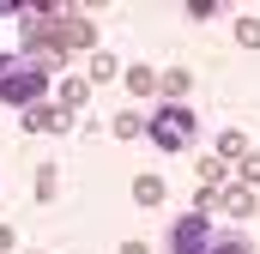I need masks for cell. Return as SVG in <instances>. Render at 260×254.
Returning a JSON list of instances; mask_svg holds the SVG:
<instances>
[{
  "mask_svg": "<svg viewBox=\"0 0 260 254\" xmlns=\"http://www.w3.org/2000/svg\"><path fill=\"white\" fill-rule=\"evenodd\" d=\"M206 254H254V248H248L242 236H212V248H206Z\"/></svg>",
  "mask_w": 260,
  "mask_h": 254,
  "instance_id": "15",
  "label": "cell"
},
{
  "mask_svg": "<svg viewBox=\"0 0 260 254\" xmlns=\"http://www.w3.org/2000/svg\"><path fill=\"white\" fill-rule=\"evenodd\" d=\"M121 85H127L133 97H157V67H127V79H121Z\"/></svg>",
  "mask_w": 260,
  "mask_h": 254,
  "instance_id": "9",
  "label": "cell"
},
{
  "mask_svg": "<svg viewBox=\"0 0 260 254\" xmlns=\"http://www.w3.org/2000/svg\"><path fill=\"white\" fill-rule=\"evenodd\" d=\"M37 254H43V248H37Z\"/></svg>",
  "mask_w": 260,
  "mask_h": 254,
  "instance_id": "21",
  "label": "cell"
},
{
  "mask_svg": "<svg viewBox=\"0 0 260 254\" xmlns=\"http://www.w3.org/2000/svg\"><path fill=\"white\" fill-rule=\"evenodd\" d=\"M97 79H115V55H103V49L91 55V85H97Z\"/></svg>",
  "mask_w": 260,
  "mask_h": 254,
  "instance_id": "16",
  "label": "cell"
},
{
  "mask_svg": "<svg viewBox=\"0 0 260 254\" xmlns=\"http://www.w3.org/2000/svg\"><path fill=\"white\" fill-rule=\"evenodd\" d=\"M212 212H230V218H254V188H218L212 194Z\"/></svg>",
  "mask_w": 260,
  "mask_h": 254,
  "instance_id": "5",
  "label": "cell"
},
{
  "mask_svg": "<svg viewBox=\"0 0 260 254\" xmlns=\"http://www.w3.org/2000/svg\"><path fill=\"white\" fill-rule=\"evenodd\" d=\"M79 49H97V30L85 12H55V55H79Z\"/></svg>",
  "mask_w": 260,
  "mask_h": 254,
  "instance_id": "3",
  "label": "cell"
},
{
  "mask_svg": "<svg viewBox=\"0 0 260 254\" xmlns=\"http://www.w3.org/2000/svg\"><path fill=\"white\" fill-rule=\"evenodd\" d=\"M121 254H151V248H145V242H121Z\"/></svg>",
  "mask_w": 260,
  "mask_h": 254,
  "instance_id": "19",
  "label": "cell"
},
{
  "mask_svg": "<svg viewBox=\"0 0 260 254\" xmlns=\"http://www.w3.org/2000/svg\"><path fill=\"white\" fill-rule=\"evenodd\" d=\"M49 73L55 67H43V61H12L6 73H0V103H12V109H37L43 103V91H49Z\"/></svg>",
  "mask_w": 260,
  "mask_h": 254,
  "instance_id": "1",
  "label": "cell"
},
{
  "mask_svg": "<svg viewBox=\"0 0 260 254\" xmlns=\"http://www.w3.org/2000/svg\"><path fill=\"white\" fill-rule=\"evenodd\" d=\"M145 133H151L157 151H182V145L194 139V109H188V103H164V109L145 121Z\"/></svg>",
  "mask_w": 260,
  "mask_h": 254,
  "instance_id": "2",
  "label": "cell"
},
{
  "mask_svg": "<svg viewBox=\"0 0 260 254\" xmlns=\"http://www.w3.org/2000/svg\"><path fill=\"white\" fill-rule=\"evenodd\" d=\"M157 91H164L170 103H182V97H188V73H182V67H170V73H157Z\"/></svg>",
  "mask_w": 260,
  "mask_h": 254,
  "instance_id": "11",
  "label": "cell"
},
{
  "mask_svg": "<svg viewBox=\"0 0 260 254\" xmlns=\"http://www.w3.org/2000/svg\"><path fill=\"white\" fill-rule=\"evenodd\" d=\"M55 194H61V170L43 164V170H37V200H55Z\"/></svg>",
  "mask_w": 260,
  "mask_h": 254,
  "instance_id": "13",
  "label": "cell"
},
{
  "mask_svg": "<svg viewBox=\"0 0 260 254\" xmlns=\"http://www.w3.org/2000/svg\"><path fill=\"white\" fill-rule=\"evenodd\" d=\"M236 43H242V49H260V18H242V24H236Z\"/></svg>",
  "mask_w": 260,
  "mask_h": 254,
  "instance_id": "17",
  "label": "cell"
},
{
  "mask_svg": "<svg viewBox=\"0 0 260 254\" xmlns=\"http://www.w3.org/2000/svg\"><path fill=\"white\" fill-rule=\"evenodd\" d=\"M242 188H260V151L242 157Z\"/></svg>",
  "mask_w": 260,
  "mask_h": 254,
  "instance_id": "18",
  "label": "cell"
},
{
  "mask_svg": "<svg viewBox=\"0 0 260 254\" xmlns=\"http://www.w3.org/2000/svg\"><path fill=\"white\" fill-rule=\"evenodd\" d=\"M200 188H230V170H224V157H200Z\"/></svg>",
  "mask_w": 260,
  "mask_h": 254,
  "instance_id": "10",
  "label": "cell"
},
{
  "mask_svg": "<svg viewBox=\"0 0 260 254\" xmlns=\"http://www.w3.org/2000/svg\"><path fill=\"white\" fill-rule=\"evenodd\" d=\"M6 67H12V55H0V73H6Z\"/></svg>",
  "mask_w": 260,
  "mask_h": 254,
  "instance_id": "20",
  "label": "cell"
},
{
  "mask_svg": "<svg viewBox=\"0 0 260 254\" xmlns=\"http://www.w3.org/2000/svg\"><path fill=\"white\" fill-rule=\"evenodd\" d=\"M206 248H212V218H206V212L176 218V230H170V254H206Z\"/></svg>",
  "mask_w": 260,
  "mask_h": 254,
  "instance_id": "4",
  "label": "cell"
},
{
  "mask_svg": "<svg viewBox=\"0 0 260 254\" xmlns=\"http://www.w3.org/2000/svg\"><path fill=\"white\" fill-rule=\"evenodd\" d=\"M67 121H73V115H61L55 103H37V109H24V127H30V133H67Z\"/></svg>",
  "mask_w": 260,
  "mask_h": 254,
  "instance_id": "7",
  "label": "cell"
},
{
  "mask_svg": "<svg viewBox=\"0 0 260 254\" xmlns=\"http://www.w3.org/2000/svg\"><path fill=\"white\" fill-rule=\"evenodd\" d=\"M109 127H115V139H139V133H145V121H139L133 109H127V115H115Z\"/></svg>",
  "mask_w": 260,
  "mask_h": 254,
  "instance_id": "14",
  "label": "cell"
},
{
  "mask_svg": "<svg viewBox=\"0 0 260 254\" xmlns=\"http://www.w3.org/2000/svg\"><path fill=\"white\" fill-rule=\"evenodd\" d=\"M212 157H224V164L236 157V164H242V157H248V133H242V127H224V133H218V151H212Z\"/></svg>",
  "mask_w": 260,
  "mask_h": 254,
  "instance_id": "8",
  "label": "cell"
},
{
  "mask_svg": "<svg viewBox=\"0 0 260 254\" xmlns=\"http://www.w3.org/2000/svg\"><path fill=\"white\" fill-rule=\"evenodd\" d=\"M85 97H91V79H73V73H67L61 85H55V109H61V115L85 109Z\"/></svg>",
  "mask_w": 260,
  "mask_h": 254,
  "instance_id": "6",
  "label": "cell"
},
{
  "mask_svg": "<svg viewBox=\"0 0 260 254\" xmlns=\"http://www.w3.org/2000/svg\"><path fill=\"white\" fill-rule=\"evenodd\" d=\"M133 200L139 206H164V176H139L133 182Z\"/></svg>",
  "mask_w": 260,
  "mask_h": 254,
  "instance_id": "12",
  "label": "cell"
}]
</instances>
